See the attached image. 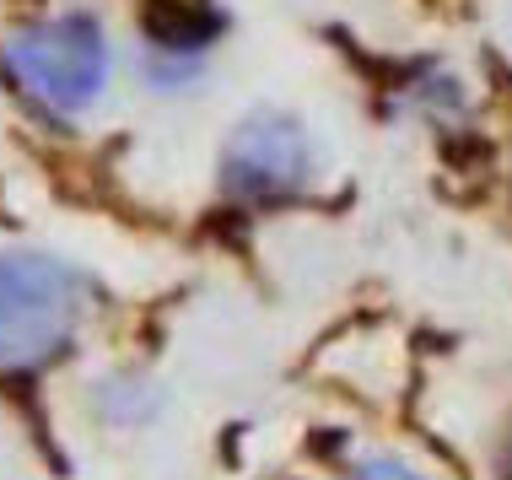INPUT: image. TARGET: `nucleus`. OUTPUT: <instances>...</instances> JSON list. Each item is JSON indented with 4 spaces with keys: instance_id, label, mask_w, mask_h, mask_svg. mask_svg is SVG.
Instances as JSON below:
<instances>
[{
    "instance_id": "f257e3e1",
    "label": "nucleus",
    "mask_w": 512,
    "mask_h": 480,
    "mask_svg": "<svg viewBox=\"0 0 512 480\" xmlns=\"http://www.w3.org/2000/svg\"><path fill=\"white\" fill-rule=\"evenodd\" d=\"M87 281L49 254H0V373H33L76 340Z\"/></svg>"
},
{
    "instance_id": "f03ea898",
    "label": "nucleus",
    "mask_w": 512,
    "mask_h": 480,
    "mask_svg": "<svg viewBox=\"0 0 512 480\" xmlns=\"http://www.w3.org/2000/svg\"><path fill=\"white\" fill-rule=\"evenodd\" d=\"M6 65L17 87L54 114H81L98 103L108 81V38L87 17H49L11 33Z\"/></svg>"
},
{
    "instance_id": "7ed1b4c3",
    "label": "nucleus",
    "mask_w": 512,
    "mask_h": 480,
    "mask_svg": "<svg viewBox=\"0 0 512 480\" xmlns=\"http://www.w3.org/2000/svg\"><path fill=\"white\" fill-rule=\"evenodd\" d=\"M227 189L243 200H281L297 195L313 173V146L297 119L286 114H248L227 141Z\"/></svg>"
},
{
    "instance_id": "20e7f679",
    "label": "nucleus",
    "mask_w": 512,
    "mask_h": 480,
    "mask_svg": "<svg viewBox=\"0 0 512 480\" xmlns=\"http://www.w3.org/2000/svg\"><path fill=\"white\" fill-rule=\"evenodd\" d=\"M98 410L108 421H141V416H151V389L130 373H114L98 383Z\"/></svg>"
},
{
    "instance_id": "39448f33",
    "label": "nucleus",
    "mask_w": 512,
    "mask_h": 480,
    "mask_svg": "<svg viewBox=\"0 0 512 480\" xmlns=\"http://www.w3.org/2000/svg\"><path fill=\"white\" fill-rule=\"evenodd\" d=\"M351 480H432V475L410 470V464L394 459V454H367V459H356Z\"/></svg>"
},
{
    "instance_id": "423d86ee",
    "label": "nucleus",
    "mask_w": 512,
    "mask_h": 480,
    "mask_svg": "<svg viewBox=\"0 0 512 480\" xmlns=\"http://www.w3.org/2000/svg\"><path fill=\"white\" fill-rule=\"evenodd\" d=\"M496 470H502V480H512V432L502 437V459H496Z\"/></svg>"
}]
</instances>
